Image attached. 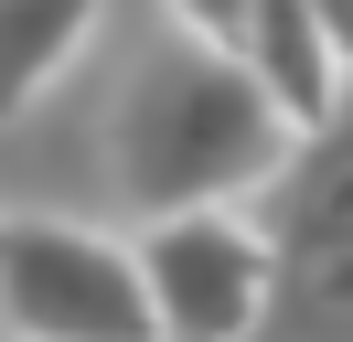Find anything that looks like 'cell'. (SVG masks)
Returning <instances> with one entry per match:
<instances>
[{
	"label": "cell",
	"mask_w": 353,
	"mask_h": 342,
	"mask_svg": "<svg viewBox=\"0 0 353 342\" xmlns=\"http://www.w3.org/2000/svg\"><path fill=\"white\" fill-rule=\"evenodd\" d=\"M236 75L279 107L289 139H310V128L343 107V75H332V54H321L310 0H246V21H236Z\"/></svg>",
	"instance_id": "cell-5"
},
{
	"label": "cell",
	"mask_w": 353,
	"mask_h": 342,
	"mask_svg": "<svg viewBox=\"0 0 353 342\" xmlns=\"http://www.w3.org/2000/svg\"><path fill=\"white\" fill-rule=\"evenodd\" d=\"M268 235V321L257 342H353V86L310 139H289L279 182L246 203Z\"/></svg>",
	"instance_id": "cell-2"
},
{
	"label": "cell",
	"mask_w": 353,
	"mask_h": 342,
	"mask_svg": "<svg viewBox=\"0 0 353 342\" xmlns=\"http://www.w3.org/2000/svg\"><path fill=\"white\" fill-rule=\"evenodd\" d=\"M310 21H321V54H332V75L353 86V0H321Z\"/></svg>",
	"instance_id": "cell-7"
},
{
	"label": "cell",
	"mask_w": 353,
	"mask_h": 342,
	"mask_svg": "<svg viewBox=\"0 0 353 342\" xmlns=\"http://www.w3.org/2000/svg\"><path fill=\"white\" fill-rule=\"evenodd\" d=\"M86 43H97V0H0V128L32 118L86 64Z\"/></svg>",
	"instance_id": "cell-6"
},
{
	"label": "cell",
	"mask_w": 353,
	"mask_h": 342,
	"mask_svg": "<svg viewBox=\"0 0 353 342\" xmlns=\"http://www.w3.org/2000/svg\"><path fill=\"white\" fill-rule=\"evenodd\" d=\"M0 321L22 342H161L129 235L75 214H0Z\"/></svg>",
	"instance_id": "cell-3"
},
{
	"label": "cell",
	"mask_w": 353,
	"mask_h": 342,
	"mask_svg": "<svg viewBox=\"0 0 353 342\" xmlns=\"http://www.w3.org/2000/svg\"><path fill=\"white\" fill-rule=\"evenodd\" d=\"M139 299H150L161 342H257L268 321V235L246 214H172L139 225Z\"/></svg>",
	"instance_id": "cell-4"
},
{
	"label": "cell",
	"mask_w": 353,
	"mask_h": 342,
	"mask_svg": "<svg viewBox=\"0 0 353 342\" xmlns=\"http://www.w3.org/2000/svg\"><path fill=\"white\" fill-rule=\"evenodd\" d=\"M108 161H118V192L139 203V225H172V214H246L268 182H279L289 128H279V107H268L225 54L161 32V54L118 86Z\"/></svg>",
	"instance_id": "cell-1"
}]
</instances>
